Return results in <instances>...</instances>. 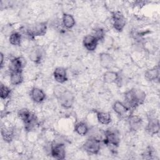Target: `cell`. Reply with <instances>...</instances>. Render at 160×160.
<instances>
[{
	"mask_svg": "<svg viewBox=\"0 0 160 160\" xmlns=\"http://www.w3.org/2000/svg\"><path fill=\"white\" fill-rule=\"evenodd\" d=\"M102 142L108 146L118 148L120 143V136L118 130L109 129L104 131V136Z\"/></svg>",
	"mask_w": 160,
	"mask_h": 160,
	"instance_id": "cell-1",
	"label": "cell"
},
{
	"mask_svg": "<svg viewBox=\"0 0 160 160\" xmlns=\"http://www.w3.org/2000/svg\"><path fill=\"white\" fill-rule=\"evenodd\" d=\"M50 154L56 159H64L66 157L65 145L61 142L54 141L50 145Z\"/></svg>",
	"mask_w": 160,
	"mask_h": 160,
	"instance_id": "cell-2",
	"label": "cell"
},
{
	"mask_svg": "<svg viewBox=\"0 0 160 160\" xmlns=\"http://www.w3.org/2000/svg\"><path fill=\"white\" fill-rule=\"evenodd\" d=\"M101 142L96 138L89 137L83 144L82 148L89 154H98L101 149Z\"/></svg>",
	"mask_w": 160,
	"mask_h": 160,
	"instance_id": "cell-3",
	"label": "cell"
},
{
	"mask_svg": "<svg viewBox=\"0 0 160 160\" xmlns=\"http://www.w3.org/2000/svg\"><path fill=\"white\" fill-rule=\"evenodd\" d=\"M59 104L64 108L69 109L71 108L74 104L75 97L72 92L66 89L60 96L56 98Z\"/></svg>",
	"mask_w": 160,
	"mask_h": 160,
	"instance_id": "cell-4",
	"label": "cell"
},
{
	"mask_svg": "<svg viewBox=\"0 0 160 160\" xmlns=\"http://www.w3.org/2000/svg\"><path fill=\"white\" fill-rule=\"evenodd\" d=\"M47 22H40L36 23L30 29L27 30L28 36L29 38L44 36L47 31Z\"/></svg>",
	"mask_w": 160,
	"mask_h": 160,
	"instance_id": "cell-5",
	"label": "cell"
},
{
	"mask_svg": "<svg viewBox=\"0 0 160 160\" xmlns=\"http://www.w3.org/2000/svg\"><path fill=\"white\" fill-rule=\"evenodd\" d=\"M111 19L112 25L114 29L118 32H121L124 29L126 23L124 15L119 11H115L112 12Z\"/></svg>",
	"mask_w": 160,
	"mask_h": 160,
	"instance_id": "cell-6",
	"label": "cell"
},
{
	"mask_svg": "<svg viewBox=\"0 0 160 160\" xmlns=\"http://www.w3.org/2000/svg\"><path fill=\"white\" fill-rule=\"evenodd\" d=\"M99 41L92 34L85 36L82 40L84 47L89 51H94L98 44Z\"/></svg>",
	"mask_w": 160,
	"mask_h": 160,
	"instance_id": "cell-7",
	"label": "cell"
},
{
	"mask_svg": "<svg viewBox=\"0 0 160 160\" xmlns=\"http://www.w3.org/2000/svg\"><path fill=\"white\" fill-rule=\"evenodd\" d=\"M128 122L129 129L132 131H138L142 124L141 118L138 115L129 114L128 118Z\"/></svg>",
	"mask_w": 160,
	"mask_h": 160,
	"instance_id": "cell-8",
	"label": "cell"
},
{
	"mask_svg": "<svg viewBox=\"0 0 160 160\" xmlns=\"http://www.w3.org/2000/svg\"><path fill=\"white\" fill-rule=\"evenodd\" d=\"M146 131L151 134H156L159 131V120L152 115L148 116V122L146 126Z\"/></svg>",
	"mask_w": 160,
	"mask_h": 160,
	"instance_id": "cell-9",
	"label": "cell"
},
{
	"mask_svg": "<svg viewBox=\"0 0 160 160\" xmlns=\"http://www.w3.org/2000/svg\"><path fill=\"white\" fill-rule=\"evenodd\" d=\"M124 101L125 104L131 109L136 108L139 104L135 96L133 89H131L124 94Z\"/></svg>",
	"mask_w": 160,
	"mask_h": 160,
	"instance_id": "cell-10",
	"label": "cell"
},
{
	"mask_svg": "<svg viewBox=\"0 0 160 160\" xmlns=\"http://www.w3.org/2000/svg\"><path fill=\"white\" fill-rule=\"evenodd\" d=\"M26 59L21 56L16 57L11 60L9 69L11 71H22V69L26 66Z\"/></svg>",
	"mask_w": 160,
	"mask_h": 160,
	"instance_id": "cell-11",
	"label": "cell"
},
{
	"mask_svg": "<svg viewBox=\"0 0 160 160\" xmlns=\"http://www.w3.org/2000/svg\"><path fill=\"white\" fill-rule=\"evenodd\" d=\"M30 96L31 99L36 103L42 102L46 99V94L43 90L36 87H34L31 89Z\"/></svg>",
	"mask_w": 160,
	"mask_h": 160,
	"instance_id": "cell-12",
	"label": "cell"
},
{
	"mask_svg": "<svg viewBox=\"0 0 160 160\" xmlns=\"http://www.w3.org/2000/svg\"><path fill=\"white\" fill-rule=\"evenodd\" d=\"M53 76L56 81L63 84L68 80L66 69L62 67H57L53 72Z\"/></svg>",
	"mask_w": 160,
	"mask_h": 160,
	"instance_id": "cell-13",
	"label": "cell"
},
{
	"mask_svg": "<svg viewBox=\"0 0 160 160\" xmlns=\"http://www.w3.org/2000/svg\"><path fill=\"white\" fill-rule=\"evenodd\" d=\"M101 65L106 69H109L114 64V59L112 56L108 52H101L99 56Z\"/></svg>",
	"mask_w": 160,
	"mask_h": 160,
	"instance_id": "cell-14",
	"label": "cell"
},
{
	"mask_svg": "<svg viewBox=\"0 0 160 160\" xmlns=\"http://www.w3.org/2000/svg\"><path fill=\"white\" fill-rule=\"evenodd\" d=\"M112 109L120 117L124 116L130 111V109L124 103L119 101H116L113 103Z\"/></svg>",
	"mask_w": 160,
	"mask_h": 160,
	"instance_id": "cell-15",
	"label": "cell"
},
{
	"mask_svg": "<svg viewBox=\"0 0 160 160\" xmlns=\"http://www.w3.org/2000/svg\"><path fill=\"white\" fill-rule=\"evenodd\" d=\"M120 79V75L118 72L114 71H107L103 75V80L106 83H118Z\"/></svg>",
	"mask_w": 160,
	"mask_h": 160,
	"instance_id": "cell-16",
	"label": "cell"
},
{
	"mask_svg": "<svg viewBox=\"0 0 160 160\" xmlns=\"http://www.w3.org/2000/svg\"><path fill=\"white\" fill-rule=\"evenodd\" d=\"M159 67L156 66L152 68L148 69L144 73V77L149 81H154L159 79Z\"/></svg>",
	"mask_w": 160,
	"mask_h": 160,
	"instance_id": "cell-17",
	"label": "cell"
},
{
	"mask_svg": "<svg viewBox=\"0 0 160 160\" xmlns=\"http://www.w3.org/2000/svg\"><path fill=\"white\" fill-rule=\"evenodd\" d=\"M96 112L97 120L100 124L107 125L111 122V115L109 112L96 111Z\"/></svg>",
	"mask_w": 160,
	"mask_h": 160,
	"instance_id": "cell-18",
	"label": "cell"
},
{
	"mask_svg": "<svg viewBox=\"0 0 160 160\" xmlns=\"http://www.w3.org/2000/svg\"><path fill=\"white\" fill-rule=\"evenodd\" d=\"M23 81V76L21 71H13L10 72L11 84L14 86L19 85Z\"/></svg>",
	"mask_w": 160,
	"mask_h": 160,
	"instance_id": "cell-19",
	"label": "cell"
},
{
	"mask_svg": "<svg viewBox=\"0 0 160 160\" xmlns=\"http://www.w3.org/2000/svg\"><path fill=\"white\" fill-rule=\"evenodd\" d=\"M89 131L88 125L85 122H79L74 126V131L80 136H86L89 132Z\"/></svg>",
	"mask_w": 160,
	"mask_h": 160,
	"instance_id": "cell-20",
	"label": "cell"
},
{
	"mask_svg": "<svg viewBox=\"0 0 160 160\" xmlns=\"http://www.w3.org/2000/svg\"><path fill=\"white\" fill-rule=\"evenodd\" d=\"M62 21L63 26L67 29H71L72 28L75 24L76 21L72 16V15L69 13H64L62 18Z\"/></svg>",
	"mask_w": 160,
	"mask_h": 160,
	"instance_id": "cell-21",
	"label": "cell"
},
{
	"mask_svg": "<svg viewBox=\"0 0 160 160\" xmlns=\"http://www.w3.org/2000/svg\"><path fill=\"white\" fill-rule=\"evenodd\" d=\"M37 124L38 119L36 116L33 114L31 115V116L27 121L24 122V128L28 132H31L35 128V126L37 125Z\"/></svg>",
	"mask_w": 160,
	"mask_h": 160,
	"instance_id": "cell-22",
	"label": "cell"
},
{
	"mask_svg": "<svg viewBox=\"0 0 160 160\" xmlns=\"http://www.w3.org/2000/svg\"><path fill=\"white\" fill-rule=\"evenodd\" d=\"M1 135L3 139L5 141L8 142H10L12 141V140L14 138V130L13 129L9 128H2Z\"/></svg>",
	"mask_w": 160,
	"mask_h": 160,
	"instance_id": "cell-23",
	"label": "cell"
},
{
	"mask_svg": "<svg viewBox=\"0 0 160 160\" xmlns=\"http://www.w3.org/2000/svg\"><path fill=\"white\" fill-rule=\"evenodd\" d=\"M9 41L11 44L14 46H19L22 42V35L18 32H12L9 37Z\"/></svg>",
	"mask_w": 160,
	"mask_h": 160,
	"instance_id": "cell-24",
	"label": "cell"
},
{
	"mask_svg": "<svg viewBox=\"0 0 160 160\" xmlns=\"http://www.w3.org/2000/svg\"><path fill=\"white\" fill-rule=\"evenodd\" d=\"M133 91L139 104H143L146 98V94L145 92L140 89L136 88H133Z\"/></svg>",
	"mask_w": 160,
	"mask_h": 160,
	"instance_id": "cell-25",
	"label": "cell"
},
{
	"mask_svg": "<svg viewBox=\"0 0 160 160\" xmlns=\"http://www.w3.org/2000/svg\"><path fill=\"white\" fill-rule=\"evenodd\" d=\"M29 58L31 59L32 61L38 63L41 61L42 58V52L39 49H33L29 55Z\"/></svg>",
	"mask_w": 160,
	"mask_h": 160,
	"instance_id": "cell-26",
	"label": "cell"
},
{
	"mask_svg": "<svg viewBox=\"0 0 160 160\" xmlns=\"http://www.w3.org/2000/svg\"><path fill=\"white\" fill-rule=\"evenodd\" d=\"M32 114V113L26 108H22L21 109H19L18 112V118L24 122H25L26 121H27L29 117L31 116V115Z\"/></svg>",
	"mask_w": 160,
	"mask_h": 160,
	"instance_id": "cell-27",
	"label": "cell"
},
{
	"mask_svg": "<svg viewBox=\"0 0 160 160\" xmlns=\"http://www.w3.org/2000/svg\"><path fill=\"white\" fill-rule=\"evenodd\" d=\"M92 35H93L99 41H102L106 34L105 33L104 29L99 27V28H96L93 30V32Z\"/></svg>",
	"mask_w": 160,
	"mask_h": 160,
	"instance_id": "cell-28",
	"label": "cell"
},
{
	"mask_svg": "<svg viewBox=\"0 0 160 160\" xmlns=\"http://www.w3.org/2000/svg\"><path fill=\"white\" fill-rule=\"evenodd\" d=\"M11 90L8 86H6L3 84H1V86H0V96H1V98L2 99H7L9 96V95L11 94Z\"/></svg>",
	"mask_w": 160,
	"mask_h": 160,
	"instance_id": "cell-29",
	"label": "cell"
},
{
	"mask_svg": "<svg viewBox=\"0 0 160 160\" xmlns=\"http://www.w3.org/2000/svg\"><path fill=\"white\" fill-rule=\"evenodd\" d=\"M67 89L62 85L57 84L54 86L53 89V93L56 98H57L59 96H60L64 91H65Z\"/></svg>",
	"mask_w": 160,
	"mask_h": 160,
	"instance_id": "cell-30",
	"label": "cell"
},
{
	"mask_svg": "<svg viewBox=\"0 0 160 160\" xmlns=\"http://www.w3.org/2000/svg\"><path fill=\"white\" fill-rule=\"evenodd\" d=\"M103 41L104 44H105V46L106 47H111L113 44V39L111 37V36H105L104 38L103 39V40L102 41Z\"/></svg>",
	"mask_w": 160,
	"mask_h": 160,
	"instance_id": "cell-31",
	"label": "cell"
},
{
	"mask_svg": "<svg viewBox=\"0 0 160 160\" xmlns=\"http://www.w3.org/2000/svg\"><path fill=\"white\" fill-rule=\"evenodd\" d=\"M0 56H1V62H0V66L2 68V64H3V62H4V54H2V52L0 53Z\"/></svg>",
	"mask_w": 160,
	"mask_h": 160,
	"instance_id": "cell-32",
	"label": "cell"
}]
</instances>
